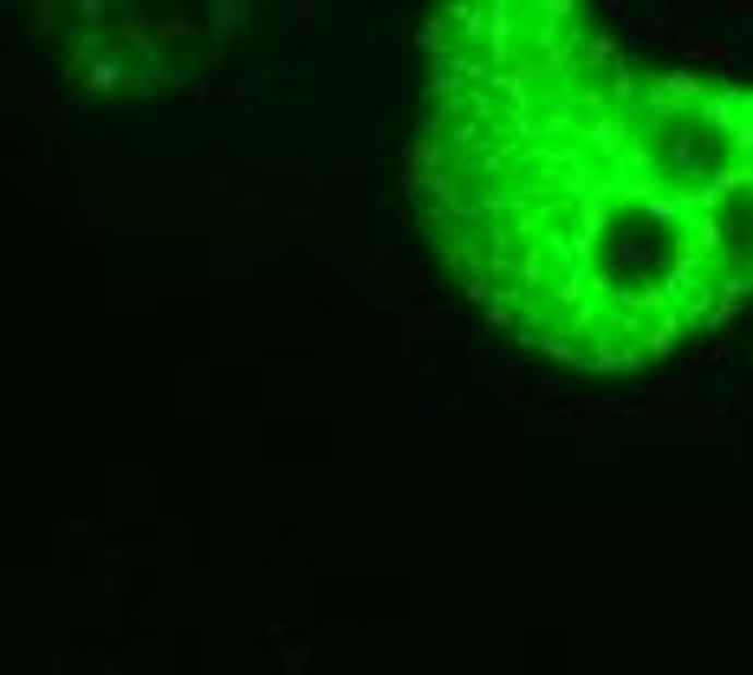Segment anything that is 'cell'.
<instances>
[{
	"label": "cell",
	"mask_w": 753,
	"mask_h": 675,
	"mask_svg": "<svg viewBox=\"0 0 753 675\" xmlns=\"http://www.w3.org/2000/svg\"><path fill=\"white\" fill-rule=\"evenodd\" d=\"M416 202L519 345L636 371L753 292V85L630 65L585 0H442Z\"/></svg>",
	"instance_id": "6da1fadb"
}]
</instances>
